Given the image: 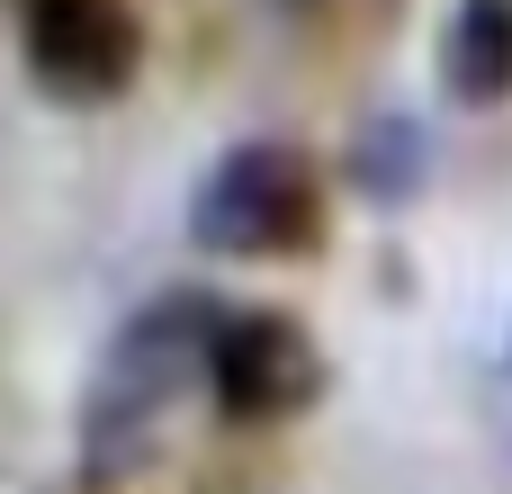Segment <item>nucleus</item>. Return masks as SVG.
Wrapping results in <instances>:
<instances>
[{"label":"nucleus","mask_w":512,"mask_h":494,"mask_svg":"<svg viewBox=\"0 0 512 494\" xmlns=\"http://www.w3.org/2000/svg\"><path fill=\"white\" fill-rule=\"evenodd\" d=\"M216 324H225V315H216L207 297H153L144 315L117 324V342H108V360H99V378H90V396H81V468H90V477H117V468L144 459L153 423L207 378Z\"/></svg>","instance_id":"obj_1"},{"label":"nucleus","mask_w":512,"mask_h":494,"mask_svg":"<svg viewBox=\"0 0 512 494\" xmlns=\"http://www.w3.org/2000/svg\"><path fill=\"white\" fill-rule=\"evenodd\" d=\"M324 225V189L306 171L297 144H234L198 198H189V234L216 261H270V252H306Z\"/></svg>","instance_id":"obj_2"},{"label":"nucleus","mask_w":512,"mask_h":494,"mask_svg":"<svg viewBox=\"0 0 512 494\" xmlns=\"http://www.w3.org/2000/svg\"><path fill=\"white\" fill-rule=\"evenodd\" d=\"M144 63V27L126 0H27V81L45 99L99 108L135 81Z\"/></svg>","instance_id":"obj_3"},{"label":"nucleus","mask_w":512,"mask_h":494,"mask_svg":"<svg viewBox=\"0 0 512 494\" xmlns=\"http://www.w3.org/2000/svg\"><path fill=\"white\" fill-rule=\"evenodd\" d=\"M207 387L234 423H288L324 396V351L297 315H225L216 324V360H207Z\"/></svg>","instance_id":"obj_4"},{"label":"nucleus","mask_w":512,"mask_h":494,"mask_svg":"<svg viewBox=\"0 0 512 494\" xmlns=\"http://www.w3.org/2000/svg\"><path fill=\"white\" fill-rule=\"evenodd\" d=\"M441 90L459 108L512 99V0H459L441 27Z\"/></svg>","instance_id":"obj_5"},{"label":"nucleus","mask_w":512,"mask_h":494,"mask_svg":"<svg viewBox=\"0 0 512 494\" xmlns=\"http://www.w3.org/2000/svg\"><path fill=\"white\" fill-rule=\"evenodd\" d=\"M423 171H432V135H423V117H405V108H378V117L351 135V153H342V180H351L369 207H405V198L423 189Z\"/></svg>","instance_id":"obj_6"}]
</instances>
